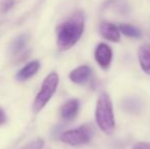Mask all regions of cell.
<instances>
[{
    "instance_id": "1",
    "label": "cell",
    "mask_w": 150,
    "mask_h": 149,
    "mask_svg": "<svg viewBox=\"0 0 150 149\" xmlns=\"http://www.w3.org/2000/svg\"><path fill=\"white\" fill-rule=\"evenodd\" d=\"M85 28V16L76 11L56 28V43L60 51L71 49L81 39Z\"/></svg>"
},
{
    "instance_id": "2",
    "label": "cell",
    "mask_w": 150,
    "mask_h": 149,
    "mask_svg": "<svg viewBox=\"0 0 150 149\" xmlns=\"http://www.w3.org/2000/svg\"><path fill=\"white\" fill-rule=\"evenodd\" d=\"M95 119L99 129L106 135H111L115 129V119L113 106L109 95L105 92L101 93L97 99Z\"/></svg>"
},
{
    "instance_id": "3",
    "label": "cell",
    "mask_w": 150,
    "mask_h": 149,
    "mask_svg": "<svg viewBox=\"0 0 150 149\" xmlns=\"http://www.w3.org/2000/svg\"><path fill=\"white\" fill-rule=\"evenodd\" d=\"M58 83H59V77L56 73H50L47 77L44 79L42 86L36 96L33 102V112L35 113L40 112L45 105L50 101L52 96L56 92Z\"/></svg>"
},
{
    "instance_id": "4",
    "label": "cell",
    "mask_w": 150,
    "mask_h": 149,
    "mask_svg": "<svg viewBox=\"0 0 150 149\" xmlns=\"http://www.w3.org/2000/svg\"><path fill=\"white\" fill-rule=\"evenodd\" d=\"M93 129L88 125L81 126L76 129L67 130L60 136V140L65 144L71 146H79L86 144L92 139Z\"/></svg>"
},
{
    "instance_id": "5",
    "label": "cell",
    "mask_w": 150,
    "mask_h": 149,
    "mask_svg": "<svg viewBox=\"0 0 150 149\" xmlns=\"http://www.w3.org/2000/svg\"><path fill=\"white\" fill-rule=\"evenodd\" d=\"M94 56L97 64L100 66V68L106 70V68H109L111 60H112V50L107 44L100 43L98 44V46L95 49Z\"/></svg>"
},
{
    "instance_id": "6",
    "label": "cell",
    "mask_w": 150,
    "mask_h": 149,
    "mask_svg": "<svg viewBox=\"0 0 150 149\" xmlns=\"http://www.w3.org/2000/svg\"><path fill=\"white\" fill-rule=\"evenodd\" d=\"M99 32L100 35L107 41L110 42H117L120 41V32L115 25L108 22H102L99 27Z\"/></svg>"
},
{
    "instance_id": "7",
    "label": "cell",
    "mask_w": 150,
    "mask_h": 149,
    "mask_svg": "<svg viewBox=\"0 0 150 149\" xmlns=\"http://www.w3.org/2000/svg\"><path fill=\"white\" fill-rule=\"evenodd\" d=\"M91 74H92V70H91L90 66H81L71 71V74H69V79L73 83L83 85V84H86L88 82V80L91 77Z\"/></svg>"
},
{
    "instance_id": "8",
    "label": "cell",
    "mask_w": 150,
    "mask_h": 149,
    "mask_svg": "<svg viewBox=\"0 0 150 149\" xmlns=\"http://www.w3.org/2000/svg\"><path fill=\"white\" fill-rule=\"evenodd\" d=\"M80 103L78 99H71L67 101L60 108V117L64 121H73L79 112Z\"/></svg>"
},
{
    "instance_id": "9",
    "label": "cell",
    "mask_w": 150,
    "mask_h": 149,
    "mask_svg": "<svg viewBox=\"0 0 150 149\" xmlns=\"http://www.w3.org/2000/svg\"><path fill=\"white\" fill-rule=\"evenodd\" d=\"M40 68V62L38 60H33L29 62L28 64L22 68L16 75V79L20 82H24L31 79L33 76H35L38 73Z\"/></svg>"
},
{
    "instance_id": "10",
    "label": "cell",
    "mask_w": 150,
    "mask_h": 149,
    "mask_svg": "<svg viewBox=\"0 0 150 149\" xmlns=\"http://www.w3.org/2000/svg\"><path fill=\"white\" fill-rule=\"evenodd\" d=\"M138 59L143 72L150 75V48L148 46H141L139 48Z\"/></svg>"
},
{
    "instance_id": "11",
    "label": "cell",
    "mask_w": 150,
    "mask_h": 149,
    "mask_svg": "<svg viewBox=\"0 0 150 149\" xmlns=\"http://www.w3.org/2000/svg\"><path fill=\"white\" fill-rule=\"evenodd\" d=\"M117 28H119L120 32L122 33V34L127 37L136 38V39H138V38H141V36H142V32H141L140 29L133 26V25L122 24V25H120Z\"/></svg>"
},
{
    "instance_id": "12",
    "label": "cell",
    "mask_w": 150,
    "mask_h": 149,
    "mask_svg": "<svg viewBox=\"0 0 150 149\" xmlns=\"http://www.w3.org/2000/svg\"><path fill=\"white\" fill-rule=\"evenodd\" d=\"M28 36L27 35H21L20 37H18L13 41L11 45V51L13 54H18L21 53V51L25 49V47L27 46L28 43Z\"/></svg>"
},
{
    "instance_id": "13",
    "label": "cell",
    "mask_w": 150,
    "mask_h": 149,
    "mask_svg": "<svg viewBox=\"0 0 150 149\" xmlns=\"http://www.w3.org/2000/svg\"><path fill=\"white\" fill-rule=\"evenodd\" d=\"M44 146V141L42 139H36L34 141H31L30 143H28L27 145H25L24 147L21 149H43Z\"/></svg>"
},
{
    "instance_id": "14",
    "label": "cell",
    "mask_w": 150,
    "mask_h": 149,
    "mask_svg": "<svg viewBox=\"0 0 150 149\" xmlns=\"http://www.w3.org/2000/svg\"><path fill=\"white\" fill-rule=\"evenodd\" d=\"M133 149H150V143L148 142H137L134 144Z\"/></svg>"
},
{
    "instance_id": "15",
    "label": "cell",
    "mask_w": 150,
    "mask_h": 149,
    "mask_svg": "<svg viewBox=\"0 0 150 149\" xmlns=\"http://www.w3.org/2000/svg\"><path fill=\"white\" fill-rule=\"evenodd\" d=\"M13 3H14L13 0H6V1L4 2L3 6H2V10H3V12L8 11V10L11 8V6L13 5Z\"/></svg>"
},
{
    "instance_id": "16",
    "label": "cell",
    "mask_w": 150,
    "mask_h": 149,
    "mask_svg": "<svg viewBox=\"0 0 150 149\" xmlns=\"http://www.w3.org/2000/svg\"><path fill=\"white\" fill-rule=\"evenodd\" d=\"M6 119H7V117H6V113L0 107V126L3 125V124L6 123Z\"/></svg>"
}]
</instances>
